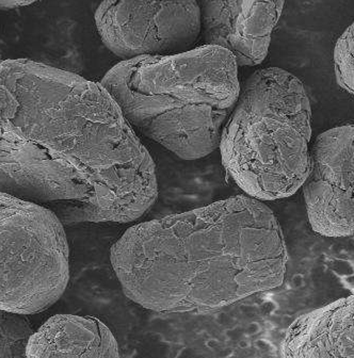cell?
<instances>
[{
    "mask_svg": "<svg viewBox=\"0 0 354 358\" xmlns=\"http://www.w3.org/2000/svg\"><path fill=\"white\" fill-rule=\"evenodd\" d=\"M0 69L1 193L64 227L132 223L152 208L154 160L101 83L29 59Z\"/></svg>",
    "mask_w": 354,
    "mask_h": 358,
    "instance_id": "cell-1",
    "label": "cell"
},
{
    "mask_svg": "<svg viewBox=\"0 0 354 358\" xmlns=\"http://www.w3.org/2000/svg\"><path fill=\"white\" fill-rule=\"evenodd\" d=\"M110 260L136 304L202 313L280 287L287 251L274 211L239 195L134 225L113 244Z\"/></svg>",
    "mask_w": 354,
    "mask_h": 358,
    "instance_id": "cell-2",
    "label": "cell"
},
{
    "mask_svg": "<svg viewBox=\"0 0 354 358\" xmlns=\"http://www.w3.org/2000/svg\"><path fill=\"white\" fill-rule=\"evenodd\" d=\"M101 83L134 129L185 160L220 148L241 91L233 55L208 45L122 61Z\"/></svg>",
    "mask_w": 354,
    "mask_h": 358,
    "instance_id": "cell-3",
    "label": "cell"
},
{
    "mask_svg": "<svg viewBox=\"0 0 354 358\" xmlns=\"http://www.w3.org/2000/svg\"><path fill=\"white\" fill-rule=\"evenodd\" d=\"M312 108L300 79L278 67L242 85L220 150L227 174L250 197L276 201L304 185L311 164Z\"/></svg>",
    "mask_w": 354,
    "mask_h": 358,
    "instance_id": "cell-4",
    "label": "cell"
},
{
    "mask_svg": "<svg viewBox=\"0 0 354 358\" xmlns=\"http://www.w3.org/2000/svg\"><path fill=\"white\" fill-rule=\"evenodd\" d=\"M1 310L34 315L52 307L70 280L64 225L52 211L1 193Z\"/></svg>",
    "mask_w": 354,
    "mask_h": 358,
    "instance_id": "cell-5",
    "label": "cell"
},
{
    "mask_svg": "<svg viewBox=\"0 0 354 358\" xmlns=\"http://www.w3.org/2000/svg\"><path fill=\"white\" fill-rule=\"evenodd\" d=\"M94 20L101 42L122 61L189 52L202 32L197 1H105Z\"/></svg>",
    "mask_w": 354,
    "mask_h": 358,
    "instance_id": "cell-6",
    "label": "cell"
},
{
    "mask_svg": "<svg viewBox=\"0 0 354 358\" xmlns=\"http://www.w3.org/2000/svg\"><path fill=\"white\" fill-rule=\"evenodd\" d=\"M303 194L315 233L354 235V125L337 126L317 137Z\"/></svg>",
    "mask_w": 354,
    "mask_h": 358,
    "instance_id": "cell-7",
    "label": "cell"
},
{
    "mask_svg": "<svg viewBox=\"0 0 354 358\" xmlns=\"http://www.w3.org/2000/svg\"><path fill=\"white\" fill-rule=\"evenodd\" d=\"M284 6V1H201L200 40L231 52L238 66H255L267 57Z\"/></svg>",
    "mask_w": 354,
    "mask_h": 358,
    "instance_id": "cell-8",
    "label": "cell"
},
{
    "mask_svg": "<svg viewBox=\"0 0 354 358\" xmlns=\"http://www.w3.org/2000/svg\"><path fill=\"white\" fill-rule=\"evenodd\" d=\"M283 358H354V294L299 317L282 343Z\"/></svg>",
    "mask_w": 354,
    "mask_h": 358,
    "instance_id": "cell-9",
    "label": "cell"
},
{
    "mask_svg": "<svg viewBox=\"0 0 354 358\" xmlns=\"http://www.w3.org/2000/svg\"><path fill=\"white\" fill-rule=\"evenodd\" d=\"M28 358H121L117 339L93 317L56 315L32 336Z\"/></svg>",
    "mask_w": 354,
    "mask_h": 358,
    "instance_id": "cell-10",
    "label": "cell"
},
{
    "mask_svg": "<svg viewBox=\"0 0 354 358\" xmlns=\"http://www.w3.org/2000/svg\"><path fill=\"white\" fill-rule=\"evenodd\" d=\"M1 358H28L36 331L26 315L1 310Z\"/></svg>",
    "mask_w": 354,
    "mask_h": 358,
    "instance_id": "cell-11",
    "label": "cell"
},
{
    "mask_svg": "<svg viewBox=\"0 0 354 358\" xmlns=\"http://www.w3.org/2000/svg\"><path fill=\"white\" fill-rule=\"evenodd\" d=\"M333 59L337 83L354 96V22L337 41Z\"/></svg>",
    "mask_w": 354,
    "mask_h": 358,
    "instance_id": "cell-12",
    "label": "cell"
},
{
    "mask_svg": "<svg viewBox=\"0 0 354 358\" xmlns=\"http://www.w3.org/2000/svg\"><path fill=\"white\" fill-rule=\"evenodd\" d=\"M36 1H1V9L3 10H16L22 9L24 7H29L34 5Z\"/></svg>",
    "mask_w": 354,
    "mask_h": 358,
    "instance_id": "cell-13",
    "label": "cell"
}]
</instances>
